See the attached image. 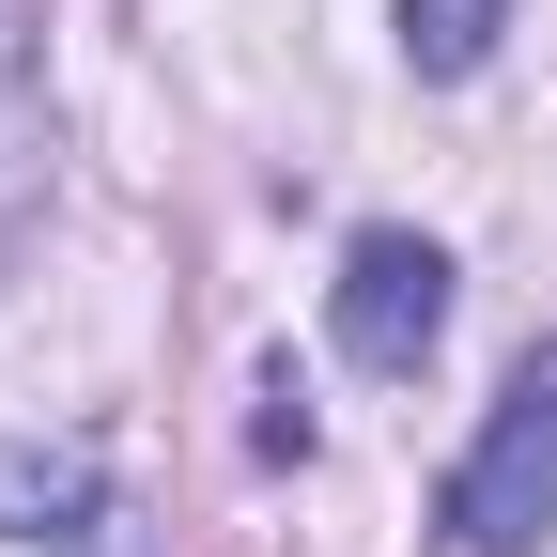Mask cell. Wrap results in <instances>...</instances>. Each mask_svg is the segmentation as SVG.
I'll return each mask as SVG.
<instances>
[{
  "mask_svg": "<svg viewBox=\"0 0 557 557\" xmlns=\"http://www.w3.org/2000/svg\"><path fill=\"white\" fill-rule=\"evenodd\" d=\"M465 557H527L542 527H557V341H527L511 357V387H496V418H480V449L449 465V511H434Z\"/></svg>",
  "mask_w": 557,
  "mask_h": 557,
  "instance_id": "6da1fadb",
  "label": "cell"
},
{
  "mask_svg": "<svg viewBox=\"0 0 557 557\" xmlns=\"http://www.w3.org/2000/svg\"><path fill=\"white\" fill-rule=\"evenodd\" d=\"M325 325H341V357H357V372L403 387V372L449 341V248H434V233H357V248H341Z\"/></svg>",
  "mask_w": 557,
  "mask_h": 557,
  "instance_id": "7a4b0ae2",
  "label": "cell"
},
{
  "mask_svg": "<svg viewBox=\"0 0 557 557\" xmlns=\"http://www.w3.org/2000/svg\"><path fill=\"white\" fill-rule=\"evenodd\" d=\"M109 527V465L94 449H0V542H62L78 557Z\"/></svg>",
  "mask_w": 557,
  "mask_h": 557,
  "instance_id": "3957f363",
  "label": "cell"
},
{
  "mask_svg": "<svg viewBox=\"0 0 557 557\" xmlns=\"http://www.w3.org/2000/svg\"><path fill=\"white\" fill-rule=\"evenodd\" d=\"M47 171V0H0V233Z\"/></svg>",
  "mask_w": 557,
  "mask_h": 557,
  "instance_id": "277c9868",
  "label": "cell"
},
{
  "mask_svg": "<svg viewBox=\"0 0 557 557\" xmlns=\"http://www.w3.org/2000/svg\"><path fill=\"white\" fill-rule=\"evenodd\" d=\"M496 32H511V0H403V62L418 78H480Z\"/></svg>",
  "mask_w": 557,
  "mask_h": 557,
  "instance_id": "5b68a950",
  "label": "cell"
}]
</instances>
